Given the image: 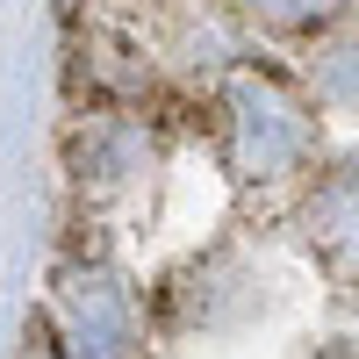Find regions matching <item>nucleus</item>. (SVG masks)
I'll list each match as a JSON object with an SVG mask.
<instances>
[{"mask_svg":"<svg viewBox=\"0 0 359 359\" xmlns=\"http://www.w3.org/2000/svg\"><path fill=\"white\" fill-rule=\"evenodd\" d=\"M216 115H223V158L245 187H273L316 158L309 101L266 65H230L216 86Z\"/></svg>","mask_w":359,"mask_h":359,"instance_id":"obj_1","label":"nucleus"},{"mask_svg":"<svg viewBox=\"0 0 359 359\" xmlns=\"http://www.w3.org/2000/svg\"><path fill=\"white\" fill-rule=\"evenodd\" d=\"M57 345L65 359H137V302L115 266H72L57 280Z\"/></svg>","mask_w":359,"mask_h":359,"instance_id":"obj_2","label":"nucleus"},{"mask_svg":"<svg viewBox=\"0 0 359 359\" xmlns=\"http://www.w3.org/2000/svg\"><path fill=\"white\" fill-rule=\"evenodd\" d=\"M302 237L323 259L359 266V158L316 172V187L302 194Z\"/></svg>","mask_w":359,"mask_h":359,"instance_id":"obj_3","label":"nucleus"},{"mask_svg":"<svg viewBox=\"0 0 359 359\" xmlns=\"http://www.w3.org/2000/svg\"><path fill=\"white\" fill-rule=\"evenodd\" d=\"M309 94L331 115H359V36H316L309 50Z\"/></svg>","mask_w":359,"mask_h":359,"instance_id":"obj_4","label":"nucleus"},{"mask_svg":"<svg viewBox=\"0 0 359 359\" xmlns=\"http://www.w3.org/2000/svg\"><path fill=\"white\" fill-rule=\"evenodd\" d=\"M230 8L259 22L266 36H331L359 0H230Z\"/></svg>","mask_w":359,"mask_h":359,"instance_id":"obj_5","label":"nucleus"},{"mask_svg":"<svg viewBox=\"0 0 359 359\" xmlns=\"http://www.w3.org/2000/svg\"><path fill=\"white\" fill-rule=\"evenodd\" d=\"M79 165H94V180H130V172L151 165V144H144L130 123H94V130H86Z\"/></svg>","mask_w":359,"mask_h":359,"instance_id":"obj_6","label":"nucleus"},{"mask_svg":"<svg viewBox=\"0 0 359 359\" xmlns=\"http://www.w3.org/2000/svg\"><path fill=\"white\" fill-rule=\"evenodd\" d=\"M15 359H65V345H57V331L43 316H29V331H22V352Z\"/></svg>","mask_w":359,"mask_h":359,"instance_id":"obj_7","label":"nucleus"}]
</instances>
